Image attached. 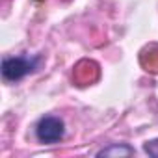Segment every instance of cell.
<instances>
[{"label":"cell","mask_w":158,"mask_h":158,"mask_svg":"<svg viewBox=\"0 0 158 158\" xmlns=\"http://www.w3.org/2000/svg\"><path fill=\"white\" fill-rule=\"evenodd\" d=\"M39 65L37 58H26V56H17V58H6L2 61V74L6 80H21L28 73L35 71Z\"/></svg>","instance_id":"obj_1"},{"label":"cell","mask_w":158,"mask_h":158,"mask_svg":"<svg viewBox=\"0 0 158 158\" xmlns=\"http://www.w3.org/2000/svg\"><path fill=\"white\" fill-rule=\"evenodd\" d=\"M65 125L60 117H43L35 127V136L41 143H56L63 138Z\"/></svg>","instance_id":"obj_2"},{"label":"cell","mask_w":158,"mask_h":158,"mask_svg":"<svg viewBox=\"0 0 158 158\" xmlns=\"http://www.w3.org/2000/svg\"><path fill=\"white\" fill-rule=\"evenodd\" d=\"M134 151L130 147H119V145H114L110 149H104L99 152V156H110V154H132Z\"/></svg>","instance_id":"obj_3"},{"label":"cell","mask_w":158,"mask_h":158,"mask_svg":"<svg viewBox=\"0 0 158 158\" xmlns=\"http://www.w3.org/2000/svg\"><path fill=\"white\" fill-rule=\"evenodd\" d=\"M143 149H145V152H147V154H151V156H156V158H158V139L147 141V143L143 145Z\"/></svg>","instance_id":"obj_4"}]
</instances>
